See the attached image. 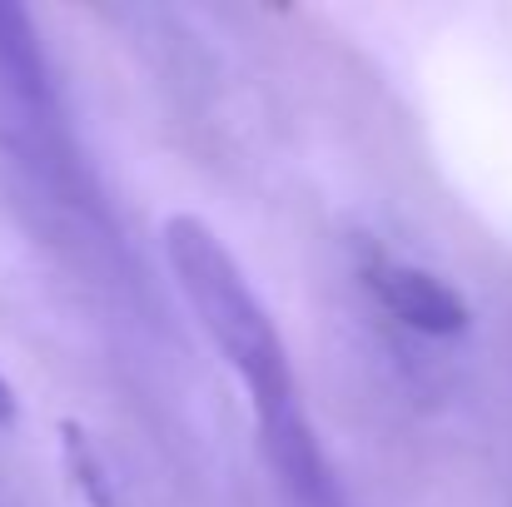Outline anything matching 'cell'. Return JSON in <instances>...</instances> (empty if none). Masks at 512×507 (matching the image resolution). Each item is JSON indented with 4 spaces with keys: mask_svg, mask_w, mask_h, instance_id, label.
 <instances>
[{
    "mask_svg": "<svg viewBox=\"0 0 512 507\" xmlns=\"http://www.w3.org/2000/svg\"><path fill=\"white\" fill-rule=\"evenodd\" d=\"M165 259H170L174 284L189 299L199 329L239 373V383L254 403V418H274V413L294 408L289 348L274 329L269 309L259 304V294L249 289L244 269L234 264V254L219 244V234L199 214H170L165 219Z\"/></svg>",
    "mask_w": 512,
    "mask_h": 507,
    "instance_id": "6da1fadb",
    "label": "cell"
},
{
    "mask_svg": "<svg viewBox=\"0 0 512 507\" xmlns=\"http://www.w3.org/2000/svg\"><path fill=\"white\" fill-rule=\"evenodd\" d=\"M363 284H368V294L403 324V329H413V334L423 338H458L468 334V304L438 279V274H428V269H418V264H403V259H393V254H373L368 264H363Z\"/></svg>",
    "mask_w": 512,
    "mask_h": 507,
    "instance_id": "7a4b0ae2",
    "label": "cell"
},
{
    "mask_svg": "<svg viewBox=\"0 0 512 507\" xmlns=\"http://www.w3.org/2000/svg\"><path fill=\"white\" fill-rule=\"evenodd\" d=\"M259 433H264V448H269V458L279 463L284 488L294 493V503L299 507H348L339 493V483H334V473H329V463H324V453H319V443H314V433H309V423L299 418V408H284V413H274V418H259Z\"/></svg>",
    "mask_w": 512,
    "mask_h": 507,
    "instance_id": "3957f363",
    "label": "cell"
},
{
    "mask_svg": "<svg viewBox=\"0 0 512 507\" xmlns=\"http://www.w3.org/2000/svg\"><path fill=\"white\" fill-rule=\"evenodd\" d=\"M60 438H65V458H70V473H75L85 503L90 507H120V493H115V483H110V468L100 463L90 433H85L80 423H60Z\"/></svg>",
    "mask_w": 512,
    "mask_h": 507,
    "instance_id": "277c9868",
    "label": "cell"
},
{
    "mask_svg": "<svg viewBox=\"0 0 512 507\" xmlns=\"http://www.w3.org/2000/svg\"><path fill=\"white\" fill-rule=\"evenodd\" d=\"M10 418H15V393H10V383L0 378V428H5Z\"/></svg>",
    "mask_w": 512,
    "mask_h": 507,
    "instance_id": "5b68a950",
    "label": "cell"
}]
</instances>
